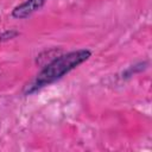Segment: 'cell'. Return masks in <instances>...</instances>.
Here are the masks:
<instances>
[{
  "label": "cell",
  "instance_id": "cell-1",
  "mask_svg": "<svg viewBox=\"0 0 152 152\" xmlns=\"http://www.w3.org/2000/svg\"><path fill=\"white\" fill-rule=\"evenodd\" d=\"M90 56H91V52L89 50L80 49L55 58L48 65H45V68L37 75L34 81L27 88V94L34 93L40 88L49 86L56 82L57 80L62 78L64 75H66L68 72L74 70L76 66L86 62Z\"/></svg>",
  "mask_w": 152,
  "mask_h": 152
},
{
  "label": "cell",
  "instance_id": "cell-2",
  "mask_svg": "<svg viewBox=\"0 0 152 152\" xmlns=\"http://www.w3.org/2000/svg\"><path fill=\"white\" fill-rule=\"evenodd\" d=\"M45 2L46 0H26L14 7V10L12 11V17L17 19H25L38 10H40Z\"/></svg>",
  "mask_w": 152,
  "mask_h": 152
}]
</instances>
